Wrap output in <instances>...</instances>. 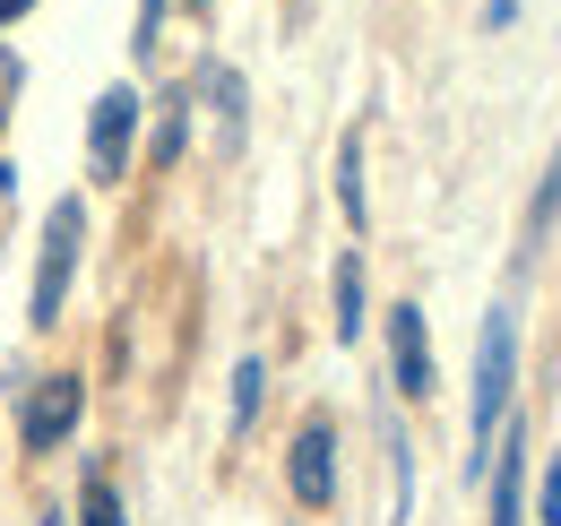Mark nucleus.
<instances>
[{"mask_svg":"<svg viewBox=\"0 0 561 526\" xmlns=\"http://www.w3.org/2000/svg\"><path fill=\"white\" fill-rule=\"evenodd\" d=\"M510 380H518V320L510 311H484V336H476V405H467V474H484L492 441H501V414H510Z\"/></svg>","mask_w":561,"mask_h":526,"instance_id":"f257e3e1","label":"nucleus"},{"mask_svg":"<svg viewBox=\"0 0 561 526\" xmlns=\"http://www.w3.org/2000/svg\"><path fill=\"white\" fill-rule=\"evenodd\" d=\"M78 242H87V198H53V225H44V260H35V294H26V320H35V329H53V320H61V302H70Z\"/></svg>","mask_w":561,"mask_h":526,"instance_id":"f03ea898","label":"nucleus"},{"mask_svg":"<svg viewBox=\"0 0 561 526\" xmlns=\"http://www.w3.org/2000/svg\"><path fill=\"white\" fill-rule=\"evenodd\" d=\"M78 414H87V380H78V371H53V380H35L26 405H18V441L44 458V449H61L78 432Z\"/></svg>","mask_w":561,"mask_h":526,"instance_id":"7ed1b4c3","label":"nucleus"},{"mask_svg":"<svg viewBox=\"0 0 561 526\" xmlns=\"http://www.w3.org/2000/svg\"><path fill=\"white\" fill-rule=\"evenodd\" d=\"M130 138H139V87H104L95 113H87V173L122 182L130 173Z\"/></svg>","mask_w":561,"mask_h":526,"instance_id":"20e7f679","label":"nucleus"},{"mask_svg":"<svg viewBox=\"0 0 561 526\" xmlns=\"http://www.w3.org/2000/svg\"><path fill=\"white\" fill-rule=\"evenodd\" d=\"M285 483H294L302 510H329V501H337V432H329L320 414L294 432V449H285Z\"/></svg>","mask_w":561,"mask_h":526,"instance_id":"39448f33","label":"nucleus"},{"mask_svg":"<svg viewBox=\"0 0 561 526\" xmlns=\"http://www.w3.org/2000/svg\"><path fill=\"white\" fill-rule=\"evenodd\" d=\"M389 371H398V397H432L440 380H432V329H423V302H398L389 311Z\"/></svg>","mask_w":561,"mask_h":526,"instance_id":"423d86ee","label":"nucleus"},{"mask_svg":"<svg viewBox=\"0 0 561 526\" xmlns=\"http://www.w3.org/2000/svg\"><path fill=\"white\" fill-rule=\"evenodd\" d=\"M527 449H536L527 423H510L492 441V526H527Z\"/></svg>","mask_w":561,"mask_h":526,"instance_id":"0eeeda50","label":"nucleus"},{"mask_svg":"<svg viewBox=\"0 0 561 526\" xmlns=\"http://www.w3.org/2000/svg\"><path fill=\"white\" fill-rule=\"evenodd\" d=\"M260 397H268V363H260V354H242V363H233V405H225V432H233V441L260 423Z\"/></svg>","mask_w":561,"mask_h":526,"instance_id":"6e6552de","label":"nucleus"},{"mask_svg":"<svg viewBox=\"0 0 561 526\" xmlns=\"http://www.w3.org/2000/svg\"><path fill=\"white\" fill-rule=\"evenodd\" d=\"M553 225H561V147H553V164H545V182H536V198H527V251H545Z\"/></svg>","mask_w":561,"mask_h":526,"instance_id":"1a4fd4ad","label":"nucleus"},{"mask_svg":"<svg viewBox=\"0 0 561 526\" xmlns=\"http://www.w3.org/2000/svg\"><path fill=\"white\" fill-rule=\"evenodd\" d=\"M78 526H130V518H122V492H113V474H104V466H87V483H78Z\"/></svg>","mask_w":561,"mask_h":526,"instance_id":"9d476101","label":"nucleus"},{"mask_svg":"<svg viewBox=\"0 0 561 526\" xmlns=\"http://www.w3.org/2000/svg\"><path fill=\"white\" fill-rule=\"evenodd\" d=\"M208 104H216V122H225V147H242V78L225 61H208Z\"/></svg>","mask_w":561,"mask_h":526,"instance_id":"9b49d317","label":"nucleus"},{"mask_svg":"<svg viewBox=\"0 0 561 526\" xmlns=\"http://www.w3.org/2000/svg\"><path fill=\"white\" fill-rule=\"evenodd\" d=\"M337 207H346V225L363 233V216H371V207H363V138L337 147Z\"/></svg>","mask_w":561,"mask_h":526,"instance_id":"f8f14e48","label":"nucleus"},{"mask_svg":"<svg viewBox=\"0 0 561 526\" xmlns=\"http://www.w3.org/2000/svg\"><path fill=\"white\" fill-rule=\"evenodd\" d=\"M337 336H346V345L363 336V260H354V251L337 260Z\"/></svg>","mask_w":561,"mask_h":526,"instance_id":"ddd939ff","label":"nucleus"},{"mask_svg":"<svg viewBox=\"0 0 561 526\" xmlns=\"http://www.w3.org/2000/svg\"><path fill=\"white\" fill-rule=\"evenodd\" d=\"M182 147H191V95H173V104H164V130H156V164H182Z\"/></svg>","mask_w":561,"mask_h":526,"instance_id":"4468645a","label":"nucleus"},{"mask_svg":"<svg viewBox=\"0 0 561 526\" xmlns=\"http://www.w3.org/2000/svg\"><path fill=\"white\" fill-rule=\"evenodd\" d=\"M156 35H164V0H139V35H130V53H156Z\"/></svg>","mask_w":561,"mask_h":526,"instance_id":"2eb2a0df","label":"nucleus"},{"mask_svg":"<svg viewBox=\"0 0 561 526\" xmlns=\"http://www.w3.org/2000/svg\"><path fill=\"white\" fill-rule=\"evenodd\" d=\"M536 526H561V458L545 466V492H536Z\"/></svg>","mask_w":561,"mask_h":526,"instance_id":"dca6fc26","label":"nucleus"},{"mask_svg":"<svg viewBox=\"0 0 561 526\" xmlns=\"http://www.w3.org/2000/svg\"><path fill=\"white\" fill-rule=\"evenodd\" d=\"M26 9H35V0H0V26H18V18H26Z\"/></svg>","mask_w":561,"mask_h":526,"instance_id":"f3484780","label":"nucleus"},{"mask_svg":"<svg viewBox=\"0 0 561 526\" xmlns=\"http://www.w3.org/2000/svg\"><path fill=\"white\" fill-rule=\"evenodd\" d=\"M9 87H18V61H9V53H0V95H9ZM0 113H9V104H0Z\"/></svg>","mask_w":561,"mask_h":526,"instance_id":"a211bd4d","label":"nucleus"},{"mask_svg":"<svg viewBox=\"0 0 561 526\" xmlns=\"http://www.w3.org/2000/svg\"><path fill=\"white\" fill-rule=\"evenodd\" d=\"M191 9H208V0H191Z\"/></svg>","mask_w":561,"mask_h":526,"instance_id":"6ab92c4d","label":"nucleus"}]
</instances>
